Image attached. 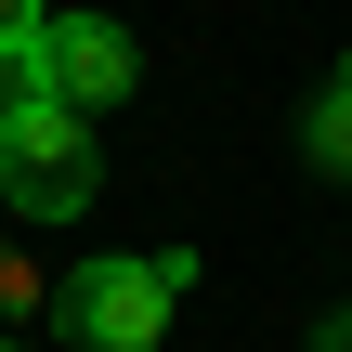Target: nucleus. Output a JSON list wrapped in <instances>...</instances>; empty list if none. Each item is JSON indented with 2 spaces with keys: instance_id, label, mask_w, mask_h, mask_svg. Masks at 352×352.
Returning <instances> with one entry per match:
<instances>
[{
  "instance_id": "nucleus-2",
  "label": "nucleus",
  "mask_w": 352,
  "mask_h": 352,
  "mask_svg": "<svg viewBox=\"0 0 352 352\" xmlns=\"http://www.w3.org/2000/svg\"><path fill=\"white\" fill-rule=\"evenodd\" d=\"M183 287H196V248H104V261L65 274L52 327H65L78 352H157L170 314H183Z\"/></svg>"
},
{
  "instance_id": "nucleus-7",
  "label": "nucleus",
  "mask_w": 352,
  "mask_h": 352,
  "mask_svg": "<svg viewBox=\"0 0 352 352\" xmlns=\"http://www.w3.org/2000/svg\"><path fill=\"white\" fill-rule=\"evenodd\" d=\"M0 352H26V340H0Z\"/></svg>"
},
{
  "instance_id": "nucleus-6",
  "label": "nucleus",
  "mask_w": 352,
  "mask_h": 352,
  "mask_svg": "<svg viewBox=\"0 0 352 352\" xmlns=\"http://www.w3.org/2000/svg\"><path fill=\"white\" fill-rule=\"evenodd\" d=\"M314 352H352V314H327V327H314Z\"/></svg>"
},
{
  "instance_id": "nucleus-3",
  "label": "nucleus",
  "mask_w": 352,
  "mask_h": 352,
  "mask_svg": "<svg viewBox=\"0 0 352 352\" xmlns=\"http://www.w3.org/2000/svg\"><path fill=\"white\" fill-rule=\"evenodd\" d=\"M13 78H39L65 118H118V104H131V78H144V52H131V26H118V13H52V26H39V52H26Z\"/></svg>"
},
{
  "instance_id": "nucleus-4",
  "label": "nucleus",
  "mask_w": 352,
  "mask_h": 352,
  "mask_svg": "<svg viewBox=\"0 0 352 352\" xmlns=\"http://www.w3.org/2000/svg\"><path fill=\"white\" fill-rule=\"evenodd\" d=\"M300 157H314L327 183H352V52H340V78H327V104L300 118Z\"/></svg>"
},
{
  "instance_id": "nucleus-1",
  "label": "nucleus",
  "mask_w": 352,
  "mask_h": 352,
  "mask_svg": "<svg viewBox=\"0 0 352 352\" xmlns=\"http://www.w3.org/2000/svg\"><path fill=\"white\" fill-rule=\"evenodd\" d=\"M91 183H104L91 118H65L39 78H0V209L13 222H78Z\"/></svg>"
},
{
  "instance_id": "nucleus-5",
  "label": "nucleus",
  "mask_w": 352,
  "mask_h": 352,
  "mask_svg": "<svg viewBox=\"0 0 352 352\" xmlns=\"http://www.w3.org/2000/svg\"><path fill=\"white\" fill-rule=\"evenodd\" d=\"M39 26H52V0H0V78L39 52Z\"/></svg>"
}]
</instances>
